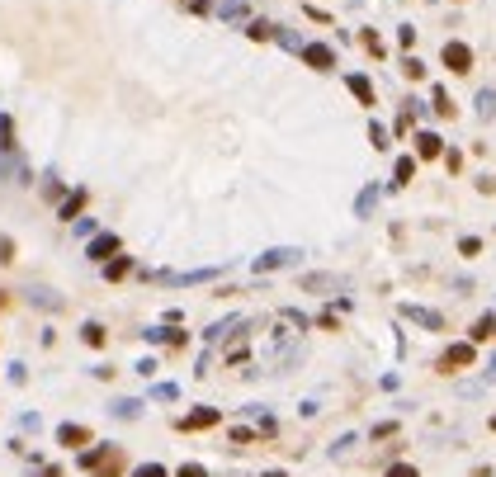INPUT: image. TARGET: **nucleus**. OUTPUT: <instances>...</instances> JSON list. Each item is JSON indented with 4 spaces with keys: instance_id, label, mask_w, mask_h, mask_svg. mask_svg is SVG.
Segmentation results:
<instances>
[{
    "instance_id": "14",
    "label": "nucleus",
    "mask_w": 496,
    "mask_h": 477,
    "mask_svg": "<svg viewBox=\"0 0 496 477\" xmlns=\"http://www.w3.org/2000/svg\"><path fill=\"white\" fill-rule=\"evenodd\" d=\"M85 340L90 345H104V326H85Z\"/></svg>"
},
{
    "instance_id": "16",
    "label": "nucleus",
    "mask_w": 496,
    "mask_h": 477,
    "mask_svg": "<svg viewBox=\"0 0 496 477\" xmlns=\"http://www.w3.org/2000/svg\"><path fill=\"white\" fill-rule=\"evenodd\" d=\"M80 204H85V194H76V199H66V208H62V218H71V213H80Z\"/></svg>"
},
{
    "instance_id": "13",
    "label": "nucleus",
    "mask_w": 496,
    "mask_h": 477,
    "mask_svg": "<svg viewBox=\"0 0 496 477\" xmlns=\"http://www.w3.org/2000/svg\"><path fill=\"white\" fill-rule=\"evenodd\" d=\"M388 477H421V473L411 468V463H392V468H388Z\"/></svg>"
},
{
    "instance_id": "2",
    "label": "nucleus",
    "mask_w": 496,
    "mask_h": 477,
    "mask_svg": "<svg viewBox=\"0 0 496 477\" xmlns=\"http://www.w3.org/2000/svg\"><path fill=\"white\" fill-rule=\"evenodd\" d=\"M473 359H478V350H473V345H449V350H444V359H440V373H454V368H468Z\"/></svg>"
},
{
    "instance_id": "21",
    "label": "nucleus",
    "mask_w": 496,
    "mask_h": 477,
    "mask_svg": "<svg viewBox=\"0 0 496 477\" xmlns=\"http://www.w3.org/2000/svg\"><path fill=\"white\" fill-rule=\"evenodd\" d=\"M0 307H5V293H0Z\"/></svg>"
},
{
    "instance_id": "19",
    "label": "nucleus",
    "mask_w": 496,
    "mask_h": 477,
    "mask_svg": "<svg viewBox=\"0 0 496 477\" xmlns=\"http://www.w3.org/2000/svg\"><path fill=\"white\" fill-rule=\"evenodd\" d=\"M138 477H166V468H156V463H147V468H138Z\"/></svg>"
},
{
    "instance_id": "5",
    "label": "nucleus",
    "mask_w": 496,
    "mask_h": 477,
    "mask_svg": "<svg viewBox=\"0 0 496 477\" xmlns=\"http://www.w3.org/2000/svg\"><path fill=\"white\" fill-rule=\"evenodd\" d=\"M208 426H217V411H189L180 421V430H208Z\"/></svg>"
},
{
    "instance_id": "20",
    "label": "nucleus",
    "mask_w": 496,
    "mask_h": 477,
    "mask_svg": "<svg viewBox=\"0 0 496 477\" xmlns=\"http://www.w3.org/2000/svg\"><path fill=\"white\" fill-rule=\"evenodd\" d=\"M10 251H15V246H10V241H0V260H10Z\"/></svg>"
},
{
    "instance_id": "23",
    "label": "nucleus",
    "mask_w": 496,
    "mask_h": 477,
    "mask_svg": "<svg viewBox=\"0 0 496 477\" xmlns=\"http://www.w3.org/2000/svg\"><path fill=\"white\" fill-rule=\"evenodd\" d=\"M492 430H496V421H492Z\"/></svg>"
},
{
    "instance_id": "17",
    "label": "nucleus",
    "mask_w": 496,
    "mask_h": 477,
    "mask_svg": "<svg viewBox=\"0 0 496 477\" xmlns=\"http://www.w3.org/2000/svg\"><path fill=\"white\" fill-rule=\"evenodd\" d=\"M402 71H406V76H411V80H421V76H425V66H421V62H416V57H411V62H406V66H402Z\"/></svg>"
},
{
    "instance_id": "3",
    "label": "nucleus",
    "mask_w": 496,
    "mask_h": 477,
    "mask_svg": "<svg viewBox=\"0 0 496 477\" xmlns=\"http://www.w3.org/2000/svg\"><path fill=\"white\" fill-rule=\"evenodd\" d=\"M303 57H308V62L317 66V71H331V66H336V52H331V48H322V43H312V48L303 52Z\"/></svg>"
},
{
    "instance_id": "8",
    "label": "nucleus",
    "mask_w": 496,
    "mask_h": 477,
    "mask_svg": "<svg viewBox=\"0 0 496 477\" xmlns=\"http://www.w3.org/2000/svg\"><path fill=\"white\" fill-rule=\"evenodd\" d=\"M416 142H421V156H440V137L435 132H421Z\"/></svg>"
},
{
    "instance_id": "9",
    "label": "nucleus",
    "mask_w": 496,
    "mask_h": 477,
    "mask_svg": "<svg viewBox=\"0 0 496 477\" xmlns=\"http://www.w3.org/2000/svg\"><path fill=\"white\" fill-rule=\"evenodd\" d=\"M109 251H119V241H114V237H99V241L90 246V255H95V260H104Z\"/></svg>"
},
{
    "instance_id": "11",
    "label": "nucleus",
    "mask_w": 496,
    "mask_h": 477,
    "mask_svg": "<svg viewBox=\"0 0 496 477\" xmlns=\"http://www.w3.org/2000/svg\"><path fill=\"white\" fill-rule=\"evenodd\" d=\"M492 326H496V321H492V317H482V321H478V326H473V345H478V340H487V335H492Z\"/></svg>"
},
{
    "instance_id": "4",
    "label": "nucleus",
    "mask_w": 496,
    "mask_h": 477,
    "mask_svg": "<svg viewBox=\"0 0 496 477\" xmlns=\"http://www.w3.org/2000/svg\"><path fill=\"white\" fill-rule=\"evenodd\" d=\"M57 440H62L66 449H80L85 440H90V430H85V426H62V430H57Z\"/></svg>"
},
{
    "instance_id": "1",
    "label": "nucleus",
    "mask_w": 496,
    "mask_h": 477,
    "mask_svg": "<svg viewBox=\"0 0 496 477\" xmlns=\"http://www.w3.org/2000/svg\"><path fill=\"white\" fill-rule=\"evenodd\" d=\"M444 66H449L454 76H468L473 71V48L468 43H444Z\"/></svg>"
},
{
    "instance_id": "12",
    "label": "nucleus",
    "mask_w": 496,
    "mask_h": 477,
    "mask_svg": "<svg viewBox=\"0 0 496 477\" xmlns=\"http://www.w3.org/2000/svg\"><path fill=\"white\" fill-rule=\"evenodd\" d=\"M435 109L444 113V118H454V104H449V95H444V90H435Z\"/></svg>"
},
{
    "instance_id": "18",
    "label": "nucleus",
    "mask_w": 496,
    "mask_h": 477,
    "mask_svg": "<svg viewBox=\"0 0 496 477\" xmlns=\"http://www.w3.org/2000/svg\"><path fill=\"white\" fill-rule=\"evenodd\" d=\"M180 477H208V473H203L199 463H185V468H180Z\"/></svg>"
},
{
    "instance_id": "6",
    "label": "nucleus",
    "mask_w": 496,
    "mask_h": 477,
    "mask_svg": "<svg viewBox=\"0 0 496 477\" xmlns=\"http://www.w3.org/2000/svg\"><path fill=\"white\" fill-rule=\"evenodd\" d=\"M406 317L421 321V326H430V331H444V321L435 317V312H425V307H406Z\"/></svg>"
},
{
    "instance_id": "10",
    "label": "nucleus",
    "mask_w": 496,
    "mask_h": 477,
    "mask_svg": "<svg viewBox=\"0 0 496 477\" xmlns=\"http://www.w3.org/2000/svg\"><path fill=\"white\" fill-rule=\"evenodd\" d=\"M411 175H416V161H411V156H402V161H397V180H402V185H406V180H411Z\"/></svg>"
},
{
    "instance_id": "7",
    "label": "nucleus",
    "mask_w": 496,
    "mask_h": 477,
    "mask_svg": "<svg viewBox=\"0 0 496 477\" xmlns=\"http://www.w3.org/2000/svg\"><path fill=\"white\" fill-rule=\"evenodd\" d=\"M350 90L359 95V104H373V85H369L364 76H350Z\"/></svg>"
},
{
    "instance_id": "24",
    "label": "nucleus",
    "mask_w": 496,
    "mask_h": 477,
    "mask_svg": "<svg viewBox=\"0 0 496 477\" xmlns=\"http://www.w3.org/2000/svg\"><path fill=\"white\" fill-rule=\"evenodd\" d=\"M492 331H496V326H492Z\"/></svg>"
},
{
    "instance_id": "22",
    "label": "nucleus",
    "mask_w": 496,
    "mask_h": 477,
    "mask_svg": "<svg viewBox=\"0 0 496 477\" xmlns=\"http://www.w3.org/2000/svg\"><path fill=\"white\" fill-rule=\"evenodd\" d=\"M270 477H284V473H270Z\"/></svg>"
},
{
    "instance_id": "15",
    "label": "nucleus",
    "mask_w": 496,
    "mask_h": 477,
    "mask_svg": "<svg viewBox=\"0 0 496 477\" xmlns=\"http://www.w3.org/2000/svg\"><path fill=\"white\" fill-rule=\"evenodd\" d=\"M104 274H109V279H123V274H128V260H114V265H109Z\"/></svg>"
}]
</instances>
